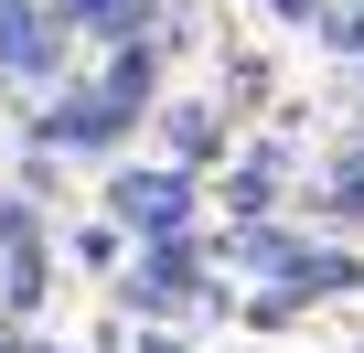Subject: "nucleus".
<instances>
[{
  "label": "nucleus",
  "mask_w": 364,
  "mask_h": 353,
  "mask_svg": "<svg viewBox=\"0 0 364 353\" xmlns=\"http://www.w3.org/2000/svg\"><path fill=\"white\" fill-rule=\"evenodd\" d=\"M279 183H289V150H279V139H268V150H236V171H225V214H236V225H268Z\"/></svg>",
  "instance_id": "7"
},
{
  "label": "nucleus",
  "mask_w": 364,
  "mask_h": 353,
  "mask_svg": "<svg viewBox=\"0 0 364 353\" xmlns=\"http://www.w3.org/2000/svg\"><path fill=\"white\" fill-rule=\"evenodd\" d=\"M321 43H332L343 65H364V0H332V22H321Z\"/></svg>",
  "instance_id": "12"
},
{
  "label": "nucleus",
  "mask_w": 364,
  "mask_h": 353,
  "mask_svg": "<svg viewBox=\"0 0 364 353\" xmlns=\"http://www.w3.org/2000/svg\"><path fill=\"white\" fill-rule=\"evenodd\" d=\"M150 97H161V54H150V43H118V54L97 65V107H107L118 129H139Z\"/></svg>",
  "instance_id": "6"
},
{
  "label": "nucleus",
  "mask_w": 364,
  "mask_h": 353,
  "mask_svg": "<svg viewBox=\"0 0 364 353\" xmlns=\"http://www.w3.org/2000/svg\"><path fill=\"white\" fill-rule=\"evenodd\" d=\"M118 139H129V129L97 107V86H65V97L33 118V150H118Z\"/></svg>",
  "instance_id": "5"
},
{
  "label": "nucleus",
  "mask_w": 364,
  "mask_h": 353,
  "mask_svg": "<svg viewBox=\"0 0 364 353\" xmlns=\"http://www.w3.org/2000/svg\"><path fill=\"white\" fill-rule=\"evenodd\" d=\"M225 257H236V268H268V278H289L300 236H289V225H236V236H225Z\"/></svg>",
  "instance_id": "10"
},
{
  "label": "nucleus",
  "mask_w": 364,
  "mask_h": 353,
  "mask_svg": "<svg viewBox=\"0 0 364 353\" xmlns=\"http://www.w3.org/2000/svg\"><path fill=\"white\" fill-rule=\"evenodd\" d=\"M65 75V22L43 0H0V86H54Z\"/></svg>",
  "instance_id": "2"
},
{
  "label": "nucleus",
  "mask_w": 364,
  "mask_h": 353,
  "mask_svg": "<svg viewBox=\"0 0 364 353\" xmlns=\"http://www.w3.org/2000/svg\"><path fill=\"white\" fill-rule=\"evenodd\" d=\"M279 289H300V300H332V289H364V257H343V246H300Z\"/></svg>",
  "instance_id": "8"
},
{
  "label": "nucleus",
  "mask_w": 364,
  "mask_h": 353,
  "mask_svg": "<svg viewBox=\"0 0 364 353\" xmlns=\"http://www.w3.org/2000/svg\"><path fill=\"white\" fill-rule=\"evenodd\" d=\"M75 257H86V268H118V257H129V236H118V225H107V214H97V225H86V236H75Z\"/></svg>",
  "instance_id": "13"
},
{
  "label": "nucleus",
  "mask_w": 364,
  "mask_h": 353,
  "mask_svg": "<svg viewBox=\"0 0 364 353\" xmlns=\"http://www.w3.org/2000/svg\"><path fill=\"white\" fill-rule=\"evenodd\" d=\"M321 204H332V214H364V150H343V161L321 171Z\"/></svg>",
  "instance_id": "11"
},
{
  "label": "nucleus",
  "mask_w": 364,
  "mask_h": 353,
  "mask_svg": "<svg viewBox=\"0 0 364 353\" xmlns=\"http://www.w3.org/2000/svg\"><path fill=\"white\" fill-rule=\"evenodd\" d=\"M182 214H193V171H171V161L118 171V183H107V225H118V236H139V246H171V236H182Z\"/></svg>",
  "instance_id": "1"
},
{
  "label": "nucleus",
  "mask_w": 364,
  "mask_h": 353,
  "mask_svg": "<svg viewBox=\"0 0 364 353\" xmlns=\"http://www.w3.org/2000/svg\"><path fill=\"white\" fill-rule=\"evenodd\" d=\"M118 300H129V310H204L215 289H204V257H193V246H150Z\"/></svg>",
  "instance_id": "4"
},
{
  "label": "nucleus",
  "mask_w": 364,
  "mask_h": 353,
  "mask_svg": "<svg viewBox=\"0 0 364 353\" xmlns=\"http://www.w3.org/2000/svg\"><path fill=\"white\" fill-rule=\"evenodd\" d=\"M161 139H171V171H204V161L225 150V118H215V107H171Z\"/></svg>",
  "instance_id": "9"
},
{
  "label": "nucleus",
  "mask_w": 364,
  "mask_h": 353,
  "mask_svg": "<svg viewBox=\"0 0 364 353\" xmlns=\"http://www.w3.org/2000/svg\"><path fill=\"white\" fill-rule=\"evenodd\" d=\"M300 310H311L300 289H257V300H247V321H257V332H279V321H300Z\"/></svg>",
  "instance_id": "14"
},
{
  "label": "nucleus",
  "mask_w": 364,
  "mask_h": 353,
  "mask_svg": "<svg viewBox=\"0 0 364 353\" xmlns=\"http://www.w3.org/2000/svg\"><path fill=\"white\" fill-rule=\"evenodd\" d=\"M279 22H332V0H268Z\"/></svg>",
  "instance_id": "15"
},
{
  "label": "nucleus",
  "mask_w": 364,
  "mask_h": 353,
  "mask_svg": "<svg viewBox=\"0 0 364 353\" xmlns=\"http://www.w3.org/2000/svg\"><path fill=\"white\" fill-rule=\"evenodd\" d=\"M139 353H182V342H171V332H150V342H139Z\"/></svg>",
  "instance_id": "16"
},
{
  "label": "nucleus",
  "mask_w": 364,
  "mask_h": 353,
  "mask_svg": "<svg viewBox=\"0 0 364 353\" xmlns=\"http://www.w3.org/2000/svg\"><path fill=\"white\" fill-rule=\"evenodd\" d=\"M0 310H11V321L43 310V214L22 193H0Z\"/></svg>",
  "instance_id": "3"
}]
</instances>
